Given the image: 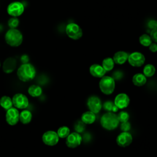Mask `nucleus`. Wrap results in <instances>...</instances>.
I'll return each instance as SVG.
<instances>
[{"mask_svg": "<svg viewBox=\"0 0 157 157\" xmlns=\"http://www.w3.org/2000/svg\"><path fill=\"white\" fill-rule=\"evenodd\" d=\"M4 39L7 45L12 47H17L23 42V37L19 29L10 28L6 31Z\"/></svg>", "mask_w": 157, "mask_h": 157, "instance_id": "f257e3e1", "label": "nucleus"}, {"mask_svg": "<svg viewBox=\"0 0 157 157\" xmlns=\"http://www.w3.org/2000/svg\"><path fill=\"white\" fill-rule=\"evenodd\" d=\"M36 69L31 63L22 64L17 70V76L22 82H28L33 79L36 75Z\"/></svg>", "mask_w": 157, "mask_h": 157, "instance_id": "f03ea898", "label": "nucleus"}, {"mask_svg": "<svg viewBox=\"0 0 157 157\" xmlns=\"http://www.w3.org/2000/svg\"><path fill=\"white\" fill-rule=\"evenodd\" d=\"M101 124L104 129L113 130L118 126L119 120L117 115L113 112H109L102 116L101 118Z\"/></svg>", "mask_w": 157, "mask_h": 157, "instance_id": "7ed1b4c3", "label": "nucleus"}, {"mask_svg": "<svg viewBox=\"0 0 157 157\" xmlns=\"http://www.w3.org/2000/svg\"><path fill=\"white\" fill-rule=\"evenodd\" d=\"M101 91L105 94H112L115 89V80L109 76H103L99 83Z\"/></svg>", "mask_w": 157, "mask_h": 157, "instance_id": "20e7f679", "label": "nucleus"}, {"mask_svg": "<svg viewBox=\"0 0 157 157\" xmlns=\"http://www.w3.org/2000/svg\"><path fill=\"white\" fill-rule=\"evenodd\" d=\"M24 11L25 6L20 1L12 2L7 7V12L11 17H18L21 15Z\"/></svg>", "mask_w": 157, "mask_h": 157, "instance_id": "39448f33", "label": "nucleus"}, {"mask_svg": "<svg viewBox=\"0 0 157 157\" xmlns=\"http://www.w3.org/2000/svg\"><path fill=\"white\" fill-rule=\"evenodd\" d=\"M67 36L73 40H78L82 37L83 31L82 28L76 23H71L67 25L66 27Z\"/></svg>", "mask_w": 157, "mask_h": 157, "instance_id": "423d86ee", "label": "nucleus"}, {"mask_svg": "<svg viewBox=\"0 0 157 157\" xmlns=\"http://www.w3.org/2000/svg\"><path fill=\"white\" fill-rule=\"evenodd\" d=\"M13 105L17 109H24L29 105L28 98L22 93H17L12 98Z\"/></svg>", "mask_w": 157, "mask_h": 157, "instance_id": "0eeeda50", "label": "nucleus"}, {"mask_svg": "<svg viewBox=\"0 0 157 157\" xmlns=\"http://www.w3.org/2000/svg\"><path fill=\"white\" fill-rule=\"evenodd\" d=\"M128 61L132 66L140 67L145 63V58L142 53L138 52H135L131 53L128 56Z\"/></svg>", "mask_w": 157, "mask_h": 157, "instance_id": "6e6552de", "label": "nucleus"}, {"mask_svg": "<svg viewBox=\"0 0 157 157\" xmlns=\"http://www.w3.org/2000/svg\"><path fill=\"white\" fill-rule=\"evenodd\" d=\"M43 142L48 146H54L59 141V136L57 132L53 131H48L44 133L42 137Z\"/></svg>", "mask_w": 157, "mask_h": 157, "instance_id": "1a4fd4ad", "label": "nucleus"}, {"mask_svg": "<svg viewBox=\"0 0 157 157\" xmlns=\"http://www.w3.org/2000/svg\"><path fill=\"white\" fill-rule=\"evenodd\" d=\"M20 113L15 107H11L8 109L6 113V120L10 126L15 125L19 121Z\"/></svg>", "mask_w": 157, "mask_h": 157, "instance_id": "9d476101", "label": "nucleus"}, {"mask_svg": "<svg viewBox=\"0 0 157 157\" xmlns=\"http://www.w3.org/2000/svg\"><path fill=\"white\" fill-rule=\"evenodd\" d=\"M82 138L81 136L77 132H72L68 135L66 137V145L71 148H74L80 145L81 144Z\"/></svg>", "mask_w": 157, "mask_h": 157, "instance_id": "9b49d317", "label": "nucleus"}, {"mask_svg": "<svg viewBox=\"0 0 157 157\" xmlns=\"http://www.w3.org/2000/svg\"><path fill=\"white\" fill-rule=\"evenodd\" d=\"M87 105L89 110L94 113H98L102 107L100 99L96 96H92L88 98Z\"/></svg>", "mask_w": 157, "mask_h": 157, "instance_id": "f8f14e48", "label": "nucleus"}, {"mask_svg": "<svg viewBox=\"0 0 157 157\" xmlns=\"http://www.w3.org/2000/svg\"><path fill=\"white\" fill-rule=\"evenodd\" d=\"M132 141V137L128 132H122L117 137L116 142L117 144L121 147L129 146Z\"/></svg>", "mask_w": 157, "mask_h": 157, "instance_id": "ddd939ff", "label": "nucleus"}, {"mask_svg": "<svg viewBox=\"0 0 157 157\" xmlns=\"http://www.w3.org/2000/svg\"><path fill=\"white\" fill-rule=\"evenodd\" d=\"M129 104V98L126 94L120 93L117 95L114 100V104L118 109H124L128 107Z\"/></svg>", "mask_w": 157, "mask_h": 157, "instance_id": "4468645a", "label": "nucleus"}, {"mask_svg": "<svg viewBox=\"0 0 157 157\" xmlns=\"http://www.w3.org/2000/svg\"><path fill=\"white\" fill-rule=\"evenodd\" d=\"M17 66V60L13 57H9L5 59L2 64V69L5 73L10 74L14 71Z\"/></svg>", "mask_w": 157, "mask_h": 157, "instance_id": "2eb2a0df", "label": "nucleus"}, {"mask_svg": "<svg viewBox=\"0 0 157 157\" xmlns=\"http://www.w3.org/2000/svg\"><path fill=\"white\" fill-rule=\"evenodd\" d=\"M105 72L103 67L98 64H94L90 67V72L94 77L102 78L105 75Z\"/></svg>", "mask_w": 157, "mask_h": 157, "instance_id": "dca6fc26", "label": "nucleus"}, {"mask_svg": "<svg viewBox=\"0 0 157 157\" xmlns=\"http://www.w3.org/2000/svg\"><path fill=\"white\" fill-rule=\"evenodd\" d=\"M129 55L123 51H119L116 52L113 57V60L115 64H124L128 58Z\"/></svg>", "mask_w": 157, "mask_h": 157, "instance_id": "f3484780", "label": "nucleus"}, {"mask_svg": "<svg viewBox=\"0 0 157 157\" xmlns=\"http://www.w3.org/2000/svg\"><path fill=\"white\" fill-rule=\"evenodd\" d=\"M81 120L85 124H92L96 120L95 113L91 111L85 112L82 114Z\"/></svg>", "mask_w": 157, "mask_h": 157, "instance_id": "a211bd4d", "label": "nucleus"}, {"mask_svg": "<svg viewBox=\"0 0 157 157\" xmlns=\"http://www.w3.org/2000/svg\"><path fill=\"white\" fill-rule=\"evenodd\" d=\"M147 82L146 77L140 73L135 74L132 77V82L134 85L137 86H140L144 85Z\"/></svg>", "mask_w": 157, "mask_h": 157, "instance_id": "6ab92c4d", "label": "nucleus"}, {"mask_svg": "<svg viewBox=\"0 0 157 157\" xmlns=\"http://www.w3.org/2000/svg\"><path fill=\"white\" fill-rule=\"evenodd\" d=\"M32 119V113L29 110H25L20 112L19 120L24 124L30 123Z\"/></svg>", "mask_w": 157, "mask_h": 157, "instance_id": "aec40b11", "label": "nucleus"}, {"mask_svg": "<svg viewBox=\"0 0 157 157\" xmlns=\"http://www.w3.org/2000/svg\"><path fill=\"white\" fill-rule=\"evenodd\" d=\"M0 105L3 109L7 110L12 107V99L8 96H3L0 98Z\"/></svg>", "mask_w": 157, "mask_h": 157, "instance_id": "412c9836", "label": "nucleus"}, {"mask_svg": "<svg viewBox=\"0 0 157 157\" xmlns=\"http://www.w3.org/2000/svg\"><path fill=\"white\" fill-rule=\"evenodd\" d=\"M28 92L29 94L32 97H38L41 95L42 93V90L41 87L39 85H33L29 87Z\"/></svg>", "mask_w": 157, "mask_h": 157, "instance_id": "4be33fe9", "label": "nucleus"}, {"mask_svg": "<svg viewBox=\"0 0 157 157\" xmlns=\"http://www.w3.org/2000/svg\"><path fill=\"white\" fill-rule=\"evenodd\" d=\"M155 71H156V69L153 65H152L151 64H148L145 65V67H144L143 73L145 77H151L155 74Z\"/></svg>", "mask_w": 157, "mask_h": 157, "instance_id": "5701e85b", "label": "nucleus"}, {"mask_svg": "<svg viewBox=\"0 0 157 157\" xmlns=\"http://www.w3.org/2000/svg\"><path fill=\"white\" fill-rule=\"evenodd\" d=\"M114 63H115L113 60V58H106L104 59V60L102 61V66L103 67L105 71H110L113 68Z\"/></svg>", "mask_w": 157, "mask_h": 157, "instance_id": "b1692460", "label": "nucleus"}, {"mask_svg": "<svg viewBox=\"0 0 157 157\" xmlns=\"http://www.w3.org/2000/svg\"><path fill=\"white\" fill-rule=\"evenodd\" d=\"M139 42L144 47H149V45L152 43V40L149 35L143 34L139 37Z\"/></svg>", "mask_w": 157, "mask_h": 157, "instance_id": "393cba45", "label": "nucleus"}, {"mask_svg": "<svg viewBox=\"0 0 157 157\" xmlns=\"http://www.w3.org/2000/svg\"><path fill=\"white\" fill-rule=\"evenodd\" d=\"M57 134L60 138H66L70 134L69 128L67 126H61L58 129Z\"/></svg>", "mask_w": 157, "mask_h": 157, "instance_id": "a878e982", "label": "nucleus"}, {"mask_svg": "<svg viewBox=\"0 0 157 157\" xmlns=\"http://www.w3.org/2000/svg\"><path fill=\"white\" fill-rule=\"evenodd\" d=\"M20 23V21L17 17H12L10 18L7 21L8 26L11 29H15L17 28Z\"/></svg>", "mask_w": 157, "mask_h": 157, "instance_id": "bb28decb", "label": "nucleus"}, {"mask_svg": "<svg viewBox=\"0 0 157 157\" xmlns=\"http://www.w3.org/2000/svg\"><path fill=\"white\" fill-rule=\"evenodd\" d=\"M117 117H118V119L119 120V122H121V123L128 121L129 118V115L128 113L125 112V111L120 112L118 113V115H117Z\"/></svg>", "mask_w": 157, "mask_h": 157, "instance_id": "cd10ccee", "label": "nucleus"}, {"mask_svg": "<svg viewBox=\"0 0 157 157\" xmlns=\"http://www.w3.org/2000/svg\"><path fill=\"white\" fill-rule=\"evenodd\" d=\"M85 128V123L82 121H77L74 125V129L77 132H82Z\"/></svg>", "mask_w": 157, "mask_h": 157, "instance_id": "c85d7f7f", "label": "nucleus"}, {"mask_svg": "<svg viewBox=\"0 0 157 157\" xmlns=\"http://www.w3.org/2000/svg\"><path fill=\"white\" fill-rule=\"evenodd\" d=\"M113 105H114V104L112 101H107L104 103L103 107H104V110H105L108 112H110L112 110V108H113Z\"/></svg>", "mask_w": 157, "mask_h": 157, "instance_id": "c756f323", "label": "nucleus"}, {"mask_svg": "<svg viewBox=\"0 0 157 157\" xmlns=\"http://www.w3.org/2000/svg\"><path fill=\"white\" fill-rule=\"evenodd\" d=\"M120 128L123 132H128L131 129V124L128 121L121 123Z\"/></svg>", "mask_w": 157, "mask_h": 157, "instance_id": "7c9ffc66", "label": "nucleus"}, {"mask_svg": "<svg viewBox=\"0 0 157 157\" xmlns=\"http://www.w3.org/2000/svg\"><path fill=\"white\" fill-rule=\"evenodd\" d=\"M147 26L148 28L152 29H157V21L155 20H151L148 22Z\"/></svg>", "mask_w": 157, "mask_h": 157, "instance_id": "2f4dec72", "label": "nucleus"}, {"mask_svg": "<svg viewBox=\"0 0 157 157\" xmlns=\"http://www.w3.org/2000/svg\"><path fill=\"white\" fill-rule=\"evenodd\" d=\"M150 36L152 40V41L155 42H157V29H152L150 31Z\"/></svg>", "mask_w": 157, "mask_h": 157, "instance_id": "473e14b6", "label": "nucleus"}, {"mask_svg": "<svg viewBox=\"0 0 157 157\" xmlns=\"http://www.w3.org/2000/svg\"><path fill=\"white\" fill-rule=\"evenodd\" d=\"M123 77V73L120 71H116L113 74V78L115 80H120Z\"/></svg>", "mask_w": 157, "mask_h": 157, "instance_id": "72a5a7b5", "label": "nucleus"}, {"mask_svg": "<svg viewBox=\"0 0 157 157\" xmlns=\"http://www.w3.org/2000/svg\"><path fill=\"white\" fill-rule=\"evenodd\" d=\"M149 50L151 52H157V44L155 43H151L149 45Z\"/></svg>", "mask_w": 157, "mask_h": 157, "instance_id": "f704fd0d", "label": "nucleus"}, {"mask_svg": "<svg viewBox=\"0 0 157 157\" xmlns=\"http://www.w3.org/2000/svg\"><path fill=\"white\" fill-rule=\"evenodd\" d=\"M21 61L23 62V63H27L28 60H29V58H28V56L27 55H24L21 56Z\"/></svg>", "mask_w": 157, "mask_h": 157, "instance_id": "c9c22d12", "label": "nucleus"}, {"mask_svg": "<svg viewBox=\"0 0 157 157\" xmlns=\"http://www.w3.org/2000/svg\"><path fill=\"white\" fill-rule=\"evenodd\" d=\"M91 139V137L90 136V134H85L83 136V140L85 142H87L88 140H90Z\"/></svg>", "mask_w": 157, "mask_h": 157, "instance_id": "e433bc0d", "label": "nucleus"}, {"mask_svg": "<svg viewBox=\"0 0 157 157\" xmlns=\"http://www.w3.org/2000/svg\"><path fill=\"white\" fill-rule=\"evenodd\" d=\"M118 108L114 104V105L113 106V108H112V111H113V112H116L118 111Z\"/></svg>", "mask_w": 157, "mask_h": 157, "instance_id": "4c0bfd02", "label": "nucleus"}, {"mask_svg": "<svg viewBox=\"0 0 157 157\" xmlns=\"http://www.w3.org/2000/svg\"><path fill=\"white\" fill-rule=\"evenodd\" d=\"M0 67H1V61H0Z\"/></svg>", "mask_w": 157, "mask_h": 157, "instance_id": "58836bf2", "label": "nucleus"}]
</instances>
